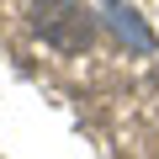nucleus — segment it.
Wrapping results in <instances>:
<instances>
[{
  "instance_id": "2",
  "label": "nucleus",
  "mask_w": 159,
  "mask_h": 159,
  "mask_svg": "<svg viewBox=\"0 0 159 159\" xmlns=\"http://www.w3.org/2000/svg\"><path fill=\"white\" fill-rule=\"evenodd\" d=\"M111 21H117V32H122V37H133L138 48H154V37H148V32L138 27V16H133L127 6H111Z\"/></svg>"
},
{
  "instance_id": "1",
  "label": "nucleus",
  "mask_w": 159,
  "mask_h": 159,
  "mask_svg": "<svg viewBox=\"0 0 159 159\" xmlns=\"http://www.w3.org/2000/svg\"><path fill=\"white\" fill-rule=\"evenodd\" d=\"M32 27L58 53H85L96 43V21L85 11V0H32Z\"/></svg>"
}]
</instances>
